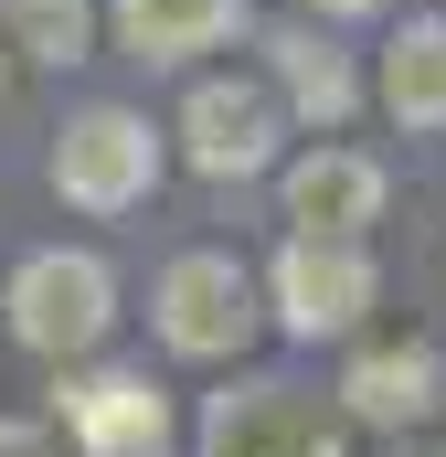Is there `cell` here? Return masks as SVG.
<instances>
[{
  "mask_svg": "<svg viewBox=\"0 0 446 457\" xmlns=\"http://www.w3.org/2000/svg\"><path fill=\"white\" fill-rule=\"evenodd\" d=\"M149 330L181 351V361H234V351L266 330V287H255L234 255L192 245V255L160 266V287H149Z\"/></svg>",
  "mask_w": 446,
  "mask_h": 457,
  "instance_id": "obj_4",
  "label": "cell"
},
{
  "mask_svg": "<svg viewBox=\"0 0 446 457\" xmlns=\"http://www.w3.org/2000/svg\"><path fill=\"white\" fill-rule=\"evenodd\" d=\"M277 192H287V224L298 234H361L383 213V160H361V149H298L287 170H277Z\"/></svg>",
  "mask_w": 446,
  "mask_h": 457,
  "instance_id": "obj_9",
  "label": "cell"
},
{
  "mask_svg": "<svg viewBox=\"0 0 446 457\" xmlns=\"http://www.w3.org/2000/svg\"><path fill=\"white\" fill-rule=\"evenodd\" d=\"M192 457H351V415H340V394L319 404L309 383L244 372V383H223L213 404H202Z\"/></svg>",
  "mask_w": 446,
  "mask_h": 457,
  "instance_id": "obj_2",
  "label": "cell"
},
{
  "mask_svg": "<svg viewBox=\"0 0 446 457\" xmlns=\"http://www.w3.org/2000/svg\"><path fill=\"white\" fill-rule=\"evenodd\" d=\"M298 11H319V21H361V11H383V0H298Z\"/></svg>",
  "mask_w": 446,
  "mask_h": 457,
  "instance_id": "obj_15",
  "label": "cell"
},
{
  "mask_svg": "<svg viewBox=\"0 0 446 457\" xmlns=\"http://www.w3.org/2000/svg\"><path fill=\"white\" fill-rule=\"evenodd\" d=\"M0 32H11V54H32V64H86V43H96V0H11Z\"/></svg>",
  "mask_w": 446,
  "mask_h": 457,
  "instance_id": "obj_13",
  "label": "cell"
},
{
  "mask_svg": "<svg viewBox=\"0 0 446 457\" xmlns=\"http://www.w3.org/2000/svg\"><path fill=\"white\" fill-rule=\"evenodd\" d=\"M223 32H244V0H117V43L138 64H192Z\"/></svg>",
  "mask_w": 446,
  "mask_h": 457,
  "instance_id": "obj_11",
  "label": "cell"
},
{
  "mask_svg": "<svg viewBox=\"0 0 446 457\" xmlns=\"http://www.w3.org/2000/svg\"><path fill=\"white\" fill-rule=\"evenodd\" d=\"M0 43H11V32H0Z\"/></svg>",
  "mask_w": 446,
  "mask_h": 457,
  "instance_id": "obj_17",
  "label": "cell"
},
{
  "mask_svg": "<svg viewBox=\"0 0 446 457\" xmlns=\"http://www.w3.org/2000/svg\"><path fill=\"white\" fill-rule=\"evenodd\" d=\"M54 426H64V447L75 457H170V394L149 383V372H64L54 383Z\"/></svg>",
  "mask_w": 446,
  "mask_h": 457,
  "instance_id": "obj_7",
  "label": "cell"
},
{
  "mask_svg": "<svg viewBox=\"0 0 446 457\" xmlns=\"http://www.w3.org/2000/svg\"><path fill=\"white\" fill-rule=\"evenodd\" d=\"M266 86L287 96V117H309V128H340V117L361 107V75H351V54L319 43V32H266Z\"/></svg>",
  "mask_w": 446,
  "mask_h": 457,
  "instance_id": "obj_10",
  "label": "cell"
},
{
  "mask_svg": "<svg viewBox=\"0 0 446 457\" xmlns=\"http://www.w3.org/2000/svg\"><path fill=\"white\" fill-rule=\"evenodd\" d=\"M0 457H54V426H32V415H0Z\"/></svg>",
  "mask_w": 446,
  "mask_h": 457,
  "instance_id": "obj_14",
  "label": "cell"
},
{
  "mask_svg": "<svg viewBox=\"0 0 446 457\" xmlns=\"http://www.w3.org/2000/svg\"><path fill=\"white\" fill-rule=\"evenodd\" d=\"M340 415L351 426H383V436H415L446 415V351L436 341H361L340 372Z\"/></svg>",
  "mask_w": 446,
  "mask_h": 457,
  "instance_id": "obj_8",
  "label": "cell"
},
{
  "mask_svg": "<svg viewBox=\"0 0 446 457\" xmlns=\"http://www.w3.org/2000/svg\"><path fill=\"white\" fill-rule=\"evenodd\" d=\"M54 192L75 213H138L160 192V128L138 107H86L54 138Z\"/></svg>",
  "mask_w": 446,
  "mask_h": 457,
  "instance_id": "obj_5",
  "label": "cell"
},
{
  "mask_svg": "<svg viewBox=\"0 0 446 457\" xmlns=\"http://www.w3.org/2000/svg\"><path fill=\"white\" fill-rule=\"evenodd\" d=\"M372 298H383V277H372L361 234H287L266 266V320L287 341H351L372 320Z\"/></svg>",
  "mask_w": 446,
  "mask_h": 457,
  "instance_id": "obj_3",
  "label": "cell"
},
{
  "mask_svg": "<svg viewBox=\"0 0 446 457\" xmlns=\"http://www.w3.org/2000/svg\"><path fill=\"white\" fill-rule=\"evenodd\" d=\"M277 138H287V96H277L266 75H213V86H192V107H181V160H192L202 181H255V170H277Z\"/></svg>",
  "mask_w": 446,
  "mask_h": 457,
  "instance_id": "obj_6",
  "label": "cell"
},
{
  "mask_svg": "<svg viewBox=\"0 0 446 457\" xmlns=\"http://www.w3.org/2000/svg\"><path fill=\"white\" fill-rule=\"evenodd\" d=\"M383 107L393 128H446V21H404L393 43H383Z\"/></svg>",
  "mask_w": 446,
  "mask_h": 457,
  "instance_id": "obj_12",
  "label": "cell"
},
{
  "mask_svg": "<svg viewBox=\"0 0 446 457\" xmlns=\"http://www.w3.org/2000/svg\"><path fill=\"white\" fill-rule=\"evenodd\" d=\"M0 309H11V341L32 351V361L75 372L117 330V277H107V255H86V245H43V255L11 266V298Z\"/></svg>",
  "mask_w": 446,
  "mask_h": 457,
  "instance_id": "obj_1",
  "label": "cell"
},
{
  "mask_svg": "<svg viewBox=\"0 0 446 457\" xmlns=\"http://www.w3.org/2000/svg\"><path fill=\"white\" fill-rule=\"evenodd\" d=\"M393 457H446V447H393Z\"/></svg>",
  "mask_w": 446,
  "mask_h": 457,
  "instance_id": "obj_16",
  "label": "cell"
}]
</instances>
